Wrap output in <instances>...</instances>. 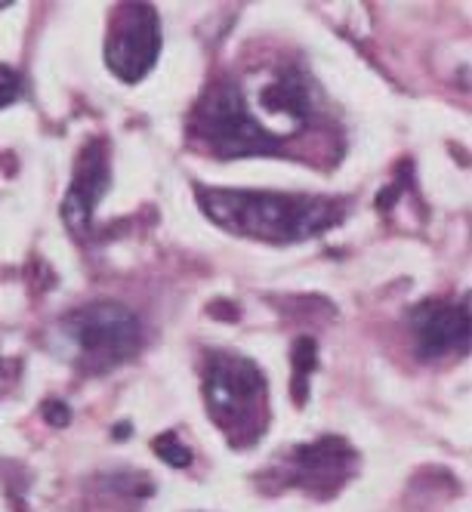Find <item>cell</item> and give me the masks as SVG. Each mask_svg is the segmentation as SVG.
<instances>
[{"label":"cell","mask_w":472,"mask_h":512,"mask_svg":"<svg viewBox=\"0 0 472 512\" xmlns=\"http://www.w3.org/2000/svg\"><path fill=\"white\" fill-rule=\"evenodd\" d=\"M198 204L220 229L275 244L315 238L343 219V201L312 195L198 189Z\"/></svg>","instance_id":"obj_1"},{"label":"cell","mask_w":472,"mask_h":512,"mask_svg":"<svg viewBox=\"0 0 472 512\" xmlns=\"http://www.w3.org/2000/svg\"><path fill=\"white\" fill-rule=\"evenodd\" d=\"M189 139L198 149L220 161L278 155L284 139H278L257 115L247 108L241 84L223 78L213 81L189 115Z\"/></svg>","instance_id":"obj_2"},{"label":"cell","mask_w":472,"mask_h":512,"mask_svg":"<svg viewBox=\"0 0 472 512\" xmlns=\"http://www.w3.org/2000/svg\"><path fill=\"white\" fill-rule=\"evenodd\" d=\"M204 398L210 420L223 429L235 448H250L263 435L266 374L253 358L235 352H213L204 371Z\"/></svg>","instance_id":"obj_3"},{"label":"cell","mask_w":472,"mask_h":512,"mask_svg":"<svg viewBox=\"0 0 472 512\" xmlns=\"http://www.w3.org/2000/svg\"><path fill=\"white\" fill-rule=\"evenodd\" d=\"M62 334L87 374H108L142 349V321L121 303H90L68 312Z\"/></svg>","instance_id":"obj_4"},{"label":"cell","mask_w":472,"mask_h":512,"mask_svg":"<svg viewBox=\"0 0 472 512\" xmlns=\"http://www.w3.org/2000/svg\"><path fill=\"white\" fill-rule=\"evenodd\" d=\"M161 56V19L149 4H124L108 25L105 62L124 84H139Z\"/></svg>","instance_id":"obj_5"},{"label":"cell","mask_w":472,"mask_h":512,"mask_svg":"<svg viewBox=\"0 0 472 512\" xmlns=\"http://www.w3.org/2000/svg\"><path fill=\"white\" fill-rule=\"evenodd\" d=\"M112 186V161H108V142L90 139L71 173V186L62 198V223L75 238H87L93 213Z\"/></svg>","instance_id":"obj_6"},{"label":"cell","mask_w":472,"mask_h":512,"mask_svg":"<svg viewBox=\"0 0 472 512\" xmlns=\"http://www.w3.org/2000/svg\"><path fill=\"white\" fill-rule=\"evenodd\" d=\"M355 451L337 435H324L318 442L300 445L290 451V457H284L287 469L281 472L284 485H297L306 491H334L340 488L352 469H355Z\"/></svg>","instance_id":"obj_7"},{"label":"cell","mask_w":472,"mask_h":512,"mask_svg":"<svg viewBox=\"0 0 472 512\" xmlns=\"http://www.w3.org/2000/svg\"><path fill=\"white\" fill-rule=\"evenodd\" d=\"M411 334L417 343V355L423 361L445 358L448 352L469 349V309L466 303L426 300L411 309Z\"/></svg>","instance_id":"obj_8"},{"label":"cell","mask_w":472,"mask_h":512,"mask_svg":"<svg viewBox=\"0 0 472 512\" xmlns=\"http://www.w3.org/2000/svg\"><path fill=\"white\" fill-rule=\"evenodd\" d=\"M260 105H263L269 124L281 121L284 124L281 133L287 136V130H300V127L312 124V118H315V87H312L306 71L284 68L281 75H275L260 90Z\"/></svg>","instance_id":"obj_9"},{"label":"cell","mask_w":472,"mask_h":512,"mask_svg":"<svg viewBox=\"0 0 472 512\" xmlns=\"http://www.w3.org/2000/svg\"><path fill=\"white\" fill-rule=\"evenodd\" d=\"M315 355H318V346L312 337H300L294 343V389H297V401L303 405L306 401V377L315 371Z\"/></svg>","instance_id":"obj_10"},{"label":"cell","mask_w":472,"mask_h":512,"mask_svg":"<svg viewBox=\"0 0 472 512\" xmlns=\"http://www.w3.org/2000/svg\"><path fill=\"white\" fill-rule=\"evenodd\" d=\"M152 448H155V454H158L164 463H170V466H176V469H183V466L192 463V448H186L183 442H179V435H176V432L158 435L155 442H152Z\"/></svg>","instance_id":"obj_11"},{"label":"cell","mask_w":472,"mask_h":512,"mask_svg":"<svg viewBox=\"0 0 472 512\" xmlns=\"http://www.w3.org/2000/svg\"><path fill=\"white\" fill-rule=\"evenodd\" d=\"M22 96V78L19 71H13L10 65L0 62V108L13 105Z\"/></svg>","instance_id":"obj_12"},{"label":"cell","mask_w":472,"mask_h":512,"mask_svg":"<svg viewBox=\"0 0 472 512\" xmlns=\"http://www.w3.org/2000/svg\"><path fill=\"white\" fill-rule=\"evenodd\" d=\"M41 411H44V420H47L50 426H68V420H71L68 405H62V401H56V398H50Z\"/></svg>","instance_id":"obj_13"}]
</instances>
